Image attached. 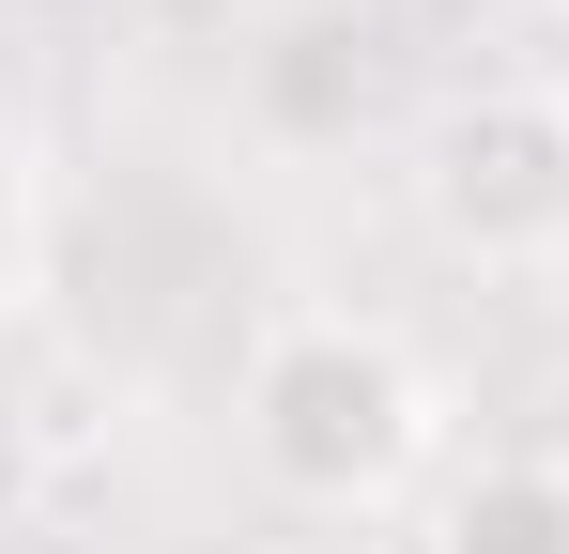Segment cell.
Listing matches in <instances>:
<instances>
[{
  "instance_id": "obj_1",
  "label": "cell",
  "mask_w": 569,
  "mask_h": 554,
  "mask_svg": "<svg viewBox=\"0 0 569 554\" xmlns=\"http://www.w3.org/2000/svg\"><path fill=\"white\" fill-rule=\"evenodd\" d=\"M231 432H247V462H262V493L355 524V508H400V493L431 477L447 400H431V369L400 355L385 324H355V308H292V324L247 339Z\"/></svg>"
},
{
  "instance_id": "obj_2",
  "label": "cell",
  "mask_w": 569,
  "mask_h": 554,
  "mask_svg": "<svg viewBox=\"0 0 569 554\" xmlns=\"http://www.w3.org/2000/svg\"><path fill=\"white\" fill-rule=\"evenodd\" d=\"M416 216L477 277H555L569 263V92H539V78L447 92L431 139H416Z\"/></svg>"
},
{
  "instance_id": "obj_3",
  "label": "cell",
  "mask_w": 569,
  "mask_h": 554,
  "mask_svg": "<svg viewBox=\"0 0 569 554\" xmlns=\"http://www.w3.org/2000/svg\"><path fill=\"white\" fill-rule=\"evenodd\" d=\"M431 554H569V462H539V447L462 462L447 508H431Z\"/></svg>"
},
{
  "instance_id": "obj_4",
  "label": "cell",
  "mask_w": 569,
  "mask_h": 554,
  "mask_svg": "<svg viewBox=\"0 0 569 554\" xmlns=\"http://www.w3.org/2000/svg\"><path fill=\"white\" fill-rule=\"evenodd\" d=\"M47 508V416H31V385H0V540Z\"/></svg>"
},
{
  "instance_id": "obj_5",
  "label": "cell",
  "mask_w": 569,
  "mask_h": 554,
  "mask_svg": "<svg viewBox=\"0 0 569 554\" xmlns=\"http://www.w3.org/2000/svg\"><path fill=\"white\" fill-rule=\"evenodd\" d=\"M31 263H47V216H31V170L0 139V308H31Z\"/></svg>"
}]
</instances>
